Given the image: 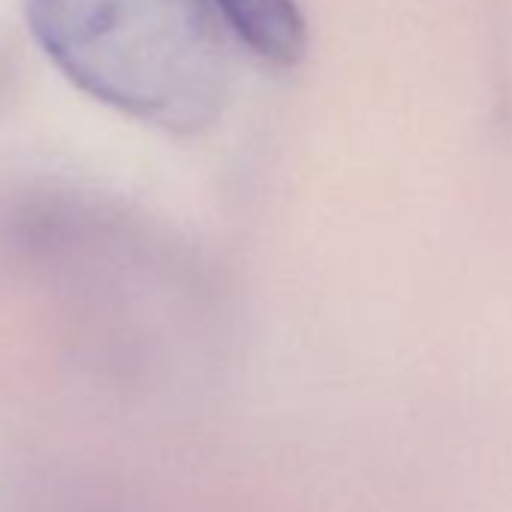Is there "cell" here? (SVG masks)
Returning <instances> with one entry per match:
<instances>
[{"instance_id": "6da1fadb", "label": "cell", "mask_w": 512, "mask_h": 512, "mask_svg": "<svg viewBox=\"0 0 512 512\" xmlns=\"http://www.w3.org/2000/svg\"><path fill=\"white\" fill-rule=\"evenodd\" d=\"M46 58L85 94L169 133H199L229 97L205 0H25Z\"/></svg>"}, {"instance_id": "7a4b0ae2", "label": "cell", "mask_w": 512, "mask_h": 512, "mask_svg": "<svg viewBox=\"0 0 512 512\" xmlns=\"http://www.w3.org/2000/svg\"><path fill=\"white\" fill-rule=\"evenodd\" d=\"M226 25L263 61L293 67L305 58L308 25L296 0H214Z\"/></svg>"}]
</instances>
